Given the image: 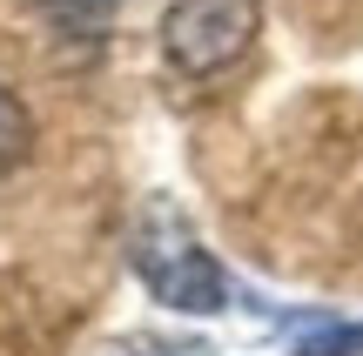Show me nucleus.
Returning a JSON list of instances; mask_svg holds the SVG:
<instances>
[{
	"label": "nucleus",
	"mask_w": 363,
	"mask_h": 356,
	"mask_svg": "<svg viewBox=\"0 0 363 356\" xmlns=\"http://www.w3.org/2000/svg\"><path fill=\"white\" fill-rule=\"evenodd\" d=\"M289 356H363V323H323V330H310Z\"/></svg>",
	"instance_id": "obj_4"
},
{
	"label": "nucleus",
	"mask_w": 363,
	"mask_h": 356,
	"mask_svg": "<svg viewBox=\"0 0 363 356\" xmlns=\"http://www.w3.org/2000/svg\"><path fill=\"white\" fill-rule=\"evenodd\" d=\"M128 263L142 276V289L175 316H216L229 309V269L202 249L195 222L175 209L169 195H142L128 215Z\"/></svg>",
	"instance_id": "obj_1"
},
{
	"label": "nucleus",
	"mask_w": 363,
	"mask_h": 356,
	"mask_svg": "<svg viewBox=\"0 0 363 356\" xmlns=\"http://www.w3.org/2000/svg\"><path fill=\"white\" fill-rule=\"evenodd\" d=\"M27 155H34V115H27V101L0 81V175L21 168Z\"/></svg>",
	"instance_id": "obj_3"
},
{
	"label": "nucleus",
	"mask_w": 363,
	"mask_h": 356,
	"mask_svg": "<svg viewBox=\"0 0 363 356\" xmlns=\"http://www.w3.org/2000/svg\"><path fill=\"white\" fill-rule=\"evenodd\" d=\"M40 7H54V13H67V21H108V13H115L121 0H40Z\"/></svg>",
	"instance_id": "obj_6"
},
{
	"label": "nucleus",
	"mask_w": 363,
	"mask_h": 356,
	"mask_svg": "<svg viewBox=\"0 0 363 356\" xmlns=\"http://www.w3.org/2000/svg\"><path fill=\"white\" fill-rule=\"evenodd\" d=\"M101 356H195L182 343H162V336H121V343H108Z\"/></svg>",
	"instance_id": "obj_5"
},
{
	"label": "nucleus",
	"mask_w": 363,
	"mask_h": 356,
	"mask_svg": "<svg viewBox=\"0 0 363 356\" xmlns=\"http://www.w3.org/2000/svg\"><path fill=\"white\" fill-rule=\"evenodd\" d=\"M262 34V0H169L162 13V54L175 74H229Z\"/></svg>",
	"instance_id": "obj_2"
}]
</instances>
